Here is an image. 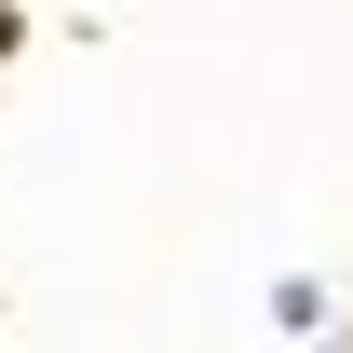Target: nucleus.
<instances>
[{
    "mask_svg": "<svg viewBox=\"0 0 353 353\" xmlns=\"http://www.w3.org/2000/svg\"><path fill=\"white\" fill-rule=\"evenodd\" d=\"M259 312H272V326H285L299 353H326V326H340V299H326V272H272V285H259Z\"/></svg>",
    "mask_w": 353,
    "mask_h": 353,
    "instance_id": "f257e3e1",
    "label": "nucleus"
},
{
    "mask_svg": "<svg viewBox=\"0 0 353 353\" xmlns=\"http://www.w3.org/2000/svg\"><path fill=\"white\" fill-rule=\"evenodd\" d=\"M326 353H353V340H326Z\"/></svg>",
    "mask_w": 353,
    "mask_h": 353,
    "instance_id": "f03ea898",
    "label": "nucleus"
}]
</instances>
